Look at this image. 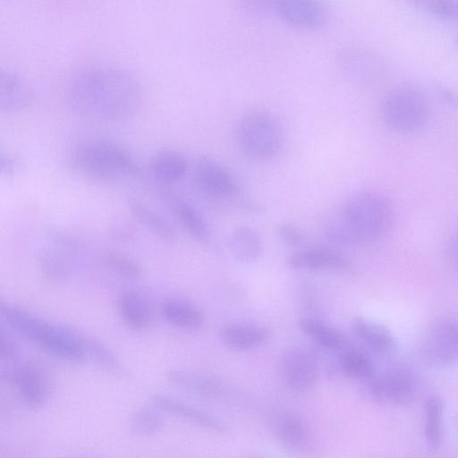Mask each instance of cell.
<instances>
[{
  "mask_svg": "<svg viewBox=\"0 0 458 458\" xmlns=\"http://www.w3.org/2000/svg\"><path fill=\"white\" fill-rule=\"evenodd\" d=\"M68 100L87 119L117 122L133 116L143 101L140 81L129 71L93 65L77 72L68 86Z\"/></svg>",
  "mask_w": 458,
  "mask_h": 458,
  "instance_id": "1",
  "label": "cell"
},
{
  "mask_svg": "<svg viewBox=\"0 0 458 458\" xmlns=\"http://www.w3.org/2000/svg\"><path fill=\"white\" fill-rule=\"evenodd\" d=\"M392 219L389 203L381 194L364 191L353 194L339 214L326 225V234L335 243L351 245L381 237Z\"/></svg>",
  "mask_w": 458,
  "mask_h": 458,
  "instance_id": "2",
  "label": "cell"
},
{
  "mask_svg": "<svg viewBox=\"0 0 458 458\" xmlns=\"http://www.w3.org/2000/svg\"><path fill=\"white\" fill-rule=\"evenodd\" d=\"M80 173L93 180L115 182L140 175V167L131 153L116 142L94 140L78 147L72 159Z\"/></svg>",
  "mask_w": 458,
  "mask_h": 458,
  "instance_id": "3",
  "label": "cell"
},
{
  "mask_svg": "<svg viewBox=\"0 0 458 458\" xmlns=\"http://www.w3.org/2000/svg\"><path fill=\"white\" fill-rule=\"evenodd\" d=\"M429 105L424 93L410 85L389 89L382 101L385 123L393 131L411 133L422 129L429 118Z\"/></svg>",
  "mask_w": 458,
  "mask_h": 458,
  "instance_id": "4",
  "label": "cell"
},
{
  "mask_svg": "<svg viewBox=\"0 0 458 458\" xmlns=\"http://www.w3.org/2000/svg\"><path fill=\"white\" fill-rule=\"evenodd\" d=\"M237 140L250 158L266 161L277 156L283 146V132L277 120L265 111H252L242 117Z\"/></svg>",
  "mask_w": 458,
  "mask_h": 458,
  "instance_id": "5",
  "label": "cell"
},
{
  "mask_svg": "<svg viewBox=\"0 0 458 458\" xmlns=\"http://www.w3.org/2000/svg\"><path fill=\"white\" fill-rule=\"evenodd\" d=\"M419 387L418 377L411 368L394 364L384 372H375L362 380L360 394L373 403L408 405L417 398Z\"/></svg>",
  "mask_w": 458,
  "mask_h": 458,
  "instance_id": "6",
  "label": "cell"
},
{
  "mask_svg": "<svg viewBox=\"0 0 458 458\" xmlns=\"http://www.w3.org/2000/svg\"><path fill=\"white\" fill-rule=\"evenodd\" d=\"M80 254L81 247L72 235L61 230L49 232L39 259L42 278L50 284L64 282L73 272Z\"/></svg>",
  "mask_w": 458,
  "mask_h": 458,
  "instance_id": "7",
  "label": "cell"
},
{
  "mask_svg": "<svg viewBox=\"0 0 458 458\" xmlns=\"http://www.w3.org/2000/svg\"><path fill=\"white\" fill-rule=\"evenodd\" d=\"M335 64L341 75L352 83L369 86L382 81L389 71L386 59L363 47H344L337 51Z\"/></svg>",
  "mask_w": 458,
  "mask_h": 458,
  "instance_id": "8",
  "label": "cell"
},
{
  "mask_svg": "<svg viewBox=\"0 0 458 458\" xmlns=\"http://www.w3.org/2000/svg\"><path fill=\"white\" fill-rule=\"evenodd\" d=\"M30 342L57 357L82 361L87 359L83 334L39 319Z\"/></svg>",
  "mask_w": 458,
  "mask_h": 458,
  "instance_id": "9",
  "label": "cell"
},
{
  "mask_svg": "<svg viewBox=\"0 0 458 458\" xmlns=\"http://www.w3.org/2000/svg\"><path fill=\"white\" fill-rule=\"evenodd\" d=\"M30 409L45 405L50 396L51 382L47 369L38 361L29 360L15 366L6 377Z\"/></svg>",
  "mask_w": 458,
  "mask_h": 458,
  "instance_id": "10",
  "label": "cell"
},
{
  "mask_svg": "<svg viewBox=\"0 0 458 458\" xmlns=\"http://www.w3.org/2000/svg\"><path fill=\"white\" fill-rule=\"evenodd\" d=\"M280 368L284 382L294 392H309L317 384L318 363L316 356L305 348L291 346L284 350Z\"/></svg>",
  "mask_w": 458,
  "mask_h": 458,
  "instance_id": "11",
  "label": "cell"
},
{
  "mask_svg": "<svg viewBox=\"0 0 458 458\" xmlns=\"http://www.w3.org/2000/svg\"><path fill=\"white\" fill-rule=\"evenodd\" d=\"M194 182L199 191L211 199H222L239 194L236 179L210 156H201L195 165Z\"/></svg>",
  "mask_w": 458,
  "mask_h": 458,
  "instance_id": "12",
  "label": "cell"
},
{
  "mask_svg": "<svg viewBox=\"0 0 458 458\" xmlns=\"http://www.w3.org/2000/svg\"><path fill=\"white\" fill-rule=\"evenodd\" d=\"M274 10L289 25L305 30L323 28L328 18L321 0H275Z\"/></svg>",
  "mask_w": 458,
  "mask_h": 458,
  "instance_id": "13",
  "label": "cell"
},
{
  "mask_svg": "<svg viewBox=\"0 0 458 458\" xmlns=\"http://www.w3.org/2000/svg\"><path fill=\"white\" fill-rule=\"evenodd\" d=\"M272 429L280 445L292 453H304L312 444V432L309 424L299 415L280 411L272 416Z\"/></svg>",
  "mask_w": 458,
  "mask_h": 458,
  "instance_id": "14",
  "label": "cell"
},
{
  "mask_svg": "<svg viewBox=\"0 0 458 458\" xmlns=\"http://www.w3.org/2000/svg\"><path fill=\"white\" fill-rule=\"evenodd\" d=\"M422 353L433 364L458 362V323L445 322L436 326L423 342Z\"/></svg>",
  "mask_w": 458,
  "mask_h": 458,
  "instance_id": "15",
  "label": "cell"
},
{
  "mask_svg": "<svg viewBox=\"0 0 458 458\" xmlns=\"http://www.w3.org/2000/svg\"><path fill=\"white\" fill-rule=\"evenodd\" d=\"M34 90L20 72L6 68L0 72V109L6 113L20 112L30 106Z\"/></svg>",
  "mask_w": 458,
  "mask_h": 458,
  "instance_id": "16",
  "label": "cell"
},
{
  "mask_svg": "<svg viewBox=\"0 0 458 458\" xmlns=\"http://www.w3.org/2000/svg\"><path fill=\"white\" fill-rule=\"evenodd\" d=\"M288 265L299 270L344 271L350 261L340 253L327 248H310L294 252Z\"/></svg>",
  "mask_w": 458,
  "mask_h": 458,
  "instance_id": "17",
  "label": "cell"
},
{
  "mask_svg": "<svg viewBox=\"0 0 458 458\" xmlns=\"http://www.w3.org/2000/svg\"><path fill=\"white\" fill-rule=\"evenodd\" d=\"M219 335L232 349L250 350L265 344L270 338V332L259 325L237 323L222 327Z\"/></svg>",
  "mask_w": 458,
  "mask_h": 458,
  "instance_id": "18",
  "label": "cell"
},
{
  "mask_svg": "<svg viewBox=\"0 0 458 458\" xmlns=\"http://www.w3.org/2000/svg\"><path fill=\"white\" fill-rule=\"evenodd\" d=\"M355 335L369 349L379 354L391 352L395 346L392 333L385 326L363 317H356L352 322Z\"/></svg>",
  "mask_w": 458,
  "mask_h": 458,
  "instance_id": "19",
  "label": "cell"
},
{
  "mask_svg": "<svg viewBox=\"0 0 458 458\" xmlns=\"http://www.w3.org/2000/svg\"><path fill=\"white\" fill-rule=\"evenodd\" d=\"M117 310L123 321L133 330L145 329L151 321V310L146 299L134 290L123 292L117 299Z\"/></svg>",
  "mask_w": 458,
  "mask_h": 458,
  "instance_id": "20",
  "label": "cell"
},
{
  "mask_svg": "<svg viewBox=\"0 0 458 458\" xmlns=\"http://www.w3.org/2000/svg\"><path fill=\"white\" fill-rule=\"evenodd\" d=\"M171 208L178 223L191 238L198 242H206L209 239V225L192 202L176 198L172 200Z\"/></svg>",
  "mask_w": 458,
  "mask_h": 458,
  "instance_id": "21",
  "label": "cell"
},
{
  "mask_svg": "<svg viewBox=\"0 0 458 458\" xmlns=\"http://www.w3.org/2000/svg\"><path fill=\"white\" fill-rule=\"evenodd\" d=\"M227 246L233 259L242 263L257 260L263 250L259 234L249 225L234 228L228 237Z\"/></svg>",
  "mask_w": 458,
  "mask_h": 458,
  "instance_id": "22",
  "label": "cell"
},
{
  "mask_svg": "<svg viewBox=\"0 0 458 458\" xmlns=\"http://www.w3.org/2000/svg\"><path fill=\"white\" fill-rule=\"evenodd\" d=\"M188 168L184 156L174 149L158 151L150 161V171L156 180L164 183L180 182Z\"/></svg>",
  "mask_w": 458,
  "mask_h": 458,
  "instance_id": "23",
  "label": "cell"
},
{
  "mask_svg": "<svg viewBox=\"0 0 458 458\" xmlns=\"http://www.w3.org/2000/svg\"><path fill=\"white\" fill-rule=\"evenodd\" d=\"M298 326L303 334L327 351L340 352L346 349L348 340L345 335L318 319L303 318L299 320Z\"/></svg>",
  "mask_w": 458,
  "mask_h": 458,
  "instance_id": "24",
  "label": "cell"
},
{
  "mask_svg": "<svg viewBox=\"0 0 458 458\" xmlns=\"http://www.w3.org/2000/svg\"><path fill=\"white\" fill-rule=\"evenodd\" d=\"M163 318L174 327L182 329H198L204 323L202 311L194 304L171 299L164 301L160 308Z\"/></svg>",
  "mask_w": 458,
  "mask_h": 458,
  "instance_id": "25",
  "label": "cell"
},
{
  "mask_svg": "<svg viewBox=\"0 0 458 458\" xmlns=\"http://www.w3.org/2000/svg\"><path fill=\"white\" fill-rule=\"evenodd\" d=\"M152 402L160 409L185 418L202 428L224 430V426L214 417L192 405L162 394L153 395Z\"/></svg>",
  "mask_w": 458,
  "mask_h": 458,
  "instance_id": "26",
  "label": "cell"
},
{
  "mask_svg": "<svg viewBox=\"0 0 458 458\" xmlns=\"http://www.w3.org/2000/svg\"><path fill=\"white\" fill-rule=\"evenodd\" d=\"M168 379L173 384L202 397H217L222 392V385L217 378L201 373L173 369L168 373Z\"/></svg>",
  "mask_w": 458,
  "mask_h": 458,
  "instance_id": "27",
  "label": "cell"
},
{
  "mask_svg": "<svg viewBox=\"0 0 458 458\" xmlns=\"http://www.w3.org/2000/svg\"><path fill=\"white\" fill-rule=\"evenodd\" d=\"M129 207L133 216L151 233L165 242L175 239V230L161 214L138 199H131Z\"/></svg>",
  "mask_w": 458,
  "mask_h": 458,
  "instance_id": "28",
  "label": "cell"
},
{
  "mask_svg": "<svg viewBox=\"0 0 458 458\" xmlns=\"http://www.w3.org/2000/svg\"><path fill=\"white\" fill-rule=\"evenodd\" d=\"M445 405L437 395L429 396L424 404V437L427 445L437 450L443 441V418Z\"/></svg>",
  "mask_w": 458,
  "mask_h": 458,
  "instance_id": "29",
  "label": "cell"
},
{
  "mask_svg": "<svg viewBox=\"0 0 458 458\" xmlns=\"http://www.w3.org/2000/svg\"><path fill=\"white\" fill-rule=\"evenodd\" d=\"M100 264L109 271L131 280L142 276L141 266L129 255L115 250H106L99 256Z\"/></svg>",
  "mask_w": 458,
  "mask_h": 458,
  "instance_id": "30",
  "label": "cell"
},
{
  "mask_svg": "<svg viewBox=\"0 0 458 458\" xmlns=\"http://www.w3.org/2000/svg\"><path fill=\"white\" fill-rule=\"evenodd\" d=\"M341 368L346 376L360 381L369 377L376 372L371 358L365 352L356 348L344 350L341 357Z\"/></svg>",
  "mask_w": 458,
  "mask_h": 458,
  "instance_id": "31",
  "label": "cell"
},
{
  "mask_svg": "<svg viewBox=\"0 0 458 458\" xmlns=\"http://www.w3.org/2000/svg\"><path fill=\"white\" fill-rule=\"evenodd\" d=\"M165 421L155 411L140 408L135 411L130 420L131 430L140 437H150L161 431Z\"/></svg>",
  "mask_w": 458,
  "mask_h": 458,
  "instance_id": "32",
  "label": "cell"
},
{
  "mask_svg": "<svg viewBox=\"0 0 458 458\" xmlns=\"http://www.w3.org/2000/svg\"><path fill=\"white\" fill-rule=\"evenodd\" d=\"M411 5L436 18L458 21V0H406Z\"/></svg>",
  "mask_w": 458,
  "mask_h": 458,
  "instance_id": "33",
  "label": "cell"
},
{
  "mask_svg": "<svg viewBox=\"0 0 458 458\" xmlns=\"http://www.w3.org/2000/svg\"><path fill=\"white\" fill-rule=\"evenodd\" d=\"M83 338L87 358L92 359L107 370L116 372L120 369L117 357L105 344L86 335H83Z\"/></svg>",
  "mask_w": 458,
  "mask_h": 458,
  "instance_id": "34",
  "label": "cell"
},
{
  "mask_svg": "<svg viewBox=\"0 0 458 458\" xmlns=\"http://www.w3.org/2000/svg\"><path fill=\"white\" fill-rule=\"evenodd\" d=\"M276 231L279 238L287 245L299 246L305 241L302 231L292 223L281 222L278 224Z\"/></svg>",
  "mask_w": 458,
  "mask_h": 458,
  "instance_id": "35",
  "label": "cell"
},
{
  "mask_svg": "<svg viewBox=\"0 0 458 458\" xmlns=\"http://www.w3.org/2000/svg\"><path fill=\"white\" fill-rule=\"evenodd\" d=\"M19 355V348L14 339L1 328L0 331V358L2 362L13 363Z\"/></svg>",
  "mask_w": 458,
  "mask_h": 458,
  "instance_id": "36",
  "label": "cell"
},
{
  "mask_svg": "<svg viewBox=\"0 0 458 458\" xmlns=\"http://www.w3.org/2000/svg\"><path fill=\"white\" fill-rule=\"evenodd\" d=\"M21 159L9 152L1 150L0 153V173L4 178H10L16 175L21 169Z\"/></svg>",
  "mask_w": 458,
  "mask_h": 458,
  "instance_id": "37",
  "label": "cell"
},
{
  "mask_svg": "<svg viewBox=\"0 0 458 458\" xmlns=\"http://www.w3.org/2000/svg\"><path fill=\"white\" fill-rule=\"evenodd\" d=\"M241 4L250 11L264 12L267 9H274L275 0H240Z\"/></svg>",
  "mask_w": 458,
  "mask_h": 458,
  "instance_id": "38",
  "label": "cell"
},
{
  "mask_svg": "<svg viewBox=\"0 0 458 458\" xmlns=\"http://www.w3.org/2000/svg\"><path fill=\"white\" fill-rule=\"evenodd\" d=\"M447 257L454 267L458 268V230L452 235L447 244Z\"/></svg>",
  "mask_w": 458,
  "mask_h": 458,
  "instance_id": "39",
  "label": "cell"
},
{
  "mask_svg": "<svg viewBox=\"0 0 458 458\" xmlns=\"http://www.w3.org/2000/svg\"><path fill=\"white\" fill-rule=\"evenodd\" d=\"M439 92L447 102L458 106V96L454 92L445 87H440Z\"/></svg>",
  "mask_w": 458,
  "mask_h": 458,
  "instance_id": "40",
  "label": "cell"
},
{
  "mask_svg": "<svg viewBox=\"0 0 458 458\" xmlns=\"http://www.w3.org/2000/svg\"><path fill=\"white\" fill-rule=\"evenodd\" d=\"M455 45H456V47H457V48H458V37H457V38H456V39H455Z\"/></svg>",
  "mask_w": 458,
  "mask_h": 458,
  "instance_id": "41",
  "label": "cell"
},
{
  "mask_svg": "<svg viewBox=\"0 0 458 458\" xmlns=\"http://www.w3.org/2000/svg\"><path fill=\"white\" fill-rule=\"evenodd\" d=\"M456 423L458 425V415L456 416Z\"/></svg>",
  "mask_w": 458,
  "mask_h": 458,
  "instance_id": "42",
  "label": "cell"
}]
</instances>
